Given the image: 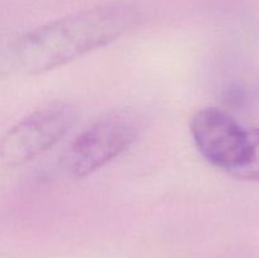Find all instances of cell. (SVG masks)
Returning a JSON list of instances; mask_svg holds the SVG:
<instances>
[{
    "instance_id": "5b68a950",
    "label": "cell",
    "mask_w": 259,
    "mask_h": 258,
    "mask_svg": "<svg viewBox=\"0 0 259 258\" xmlns=\"http://www.w3.org/2000/svg\"><path fill=\"white\" fill-rule=\"evenodd\" d=\"M233 176L248 181L259 182V128L249 129V146L242 166Z\"/></svg>"
},
{
    "instance_id": "6da1fadb",
    "label": "cell",
    "mask_w": 259,
    "mask_h": 258,
    "mask_svg": "<svg viewBox=\"0 0 259 258\" xmlns=\"http://www.w3.org/2000/svg\"><path fill=\"white\" fill-rule=\"evenodd\" d=\"M139 18L138 8L128 2L94 5L20 35L10 48V60L27 75L47 72L123 37Z\"/></svg>"
},
{
    "instance_id": "7a4b0ae2",
    "label": "cell",
    "mask_w": 259,
    "mask_h": 258,
    "mask_svg": "<svg viewBox=\"0 0 259 258\" xmlns=\"http://www.w3.org/2000/svg\"><path fill=\"white\" fill-rule=\"evenodd\" d=\"M138 120L126 110L114 111L82 132L63 156V168L75 179L91 174L120 156L138 136Z\"/></svg>"
},
{
    "instance_id": "3957f363",
    "label": "cell",
    "mask_w": 259,
    "mask_h": 258,
    "mask_svg": "<svg viewBox=\"0 0 259 258\" xmlns=\"http://www.w3.org/2000/svg\"><path fill=\"white\" fill-rule=\"evenodd\" d=\"M77 114L67 103L55 101L20 119L0 138V163L19 167L61 141L75 124Z\"/></svg>"
},
{
    "instance_id": "277c9868",
    "label": "cell",
    "mask_w": 259,
    "mask_h": 258,
    "mask_svg": "<svg viewBox=\"0 0 259 258\" xmlns=\"http://www.w3.org/2000/svg\"><path fill=\"white\" fill-rule=\"evenodd\" d=\"M192 141L202 157L217 168L234 174L249 146V129L219 108L197 111L190 123Z\"/></svg>"
}]
</instances>
